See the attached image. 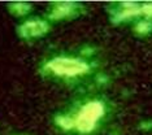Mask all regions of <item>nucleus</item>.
<instances>
[{
	"label": "nucleus",
	"mask_w": 152,
	"mask_h": 135,
	"mask_svg": "<svg viewBox=\"0 0 152 135\" xmlns=\"http://www.w3.org/2000/svg\"><path fill=\"white\" fill-rule=\"evenodd\" d=\"M135 30L139 34H147V33H150V31L152 30V23L146 22V21H144V22H140L139 25L135 27Z\"/></svg>",
	"instance_id": "nucleus-7"
},
{
	"label": "nucleus",
	"mask_w": 152,
	"mask_h": 135,
	"mask_svg": "<svg viewBox=\"0 0 152 135\" xmlns=\"http://www.w3.org/2000/svg\"><path fill=\"white\" fill-rule=\"evenodd\" d=\"M104 108L100 101H90L82 108L81 114L75 121V126L82 133H88L95 127L96 120L103 116Z\"/></svg>",
	"instance_id": "nucleus-2"
},
{
	"label": "nucleus",
	"mask_w": 152,
	"mask_h": 135,
	"mask_svg": "<svg viewBox=\"0 0 152 135\" xmlns=\"http://www.w3.org/2000/svg\"><path fill=\"white\" fill-rule=\"evenodd\" d=\"M48 29H50V26H48L47 22L40 20H33L22 23L18 27L17 33L23 39H30V38H38V36L44 35L48 31Z\"/></svg>",
	"instance_id": "nucleus-3"
},
{
	"label": "nucleus",
	"mask_w": 152,
	"mask_h": 135,
	"mask_svg": "<svg viewBox=\"0 0 152 135\" xmlns=\"http://www.w3.org/2000/svg\"><path fill=\"white\" fill-rule=\"evenodd\" d=\"M8 9L15 16H23L31 10V5L27 3H13V4H9Z\"/></svg>",
	"instance_id": "nucleus-5"
},
{
	"label": "nucleus",
	"mask_w": 152,
	"mask_h": 135,
	"mask_svg": "<svg viewBox=\"0 0 152 135\" xmlns=\"http://www.w3.org/2000/svg\"><path fill=\"white\" fill-rule=\"evenodd\" d=\"M73 3H58L57 7H55L51 17L52 18H64V17L69 16L74 10L75 7H72Z\"/></svg>",
	"instance_id": "nucleus-4"
},
{
	"label": "nucleus",
	"mask_w": 152,
	"mask_h": 135,
	"mask_svg": "<svg viewBox=\"0 0 152 135\" xmlns=\"http://www.w3.org/2000/svg\"><path fill=\"white\" fill-rule=\"evenodd\" d=\"M140 13H144L148 17H152V3L150 4H144L143 7H140Z\"/></svg>",
	"instance_id": "nucleus-8"
},
{
	"label": "nucleus",
	"mask_w": 152,
	"mask_h": 135,
	"mask_svg": "<svg viewBox=\"0 0 152 135\" xmlns=\"http://www.w3.org/2000/svg\"><path fill=\"white\" fill-rule=\"evenodd\" d=\"M56 122H57V125H60L61 127H64V129H72V127L74 126L73 121H72L70 118H68V117H64V116L57 117Z\"/></svg>",
	"instance_id": "nucleus-6"
},
{
	"label": "nucleus",
	"mask_w": 152,
	"mask_h": 135,
	"mask_svg": "<svg viewBox=\"0 0 152 135\" xmlns=\"http://www.w3.org/2000/svg\"><path fill=\"white\" fill-rule=\"evenodd\" d=\"M47 69L58 75H78L88 70V65L75 58L56 57L47 64Z\"/></svg>",
	"instance_id": "nucleus-1"
}]
</instances>
